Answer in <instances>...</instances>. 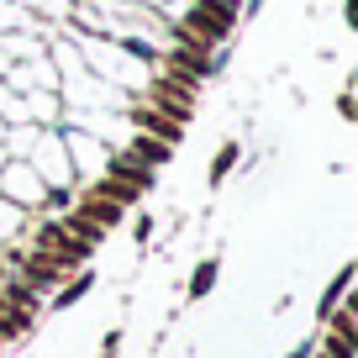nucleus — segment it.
Instances as JSON below:
<instances>
[{
	"mask_svg": "<svg viewBox=\"0 0 358 358\" xmlns=\"http://www.w3.org/2000/svg\"><path fill=\"white\" fill-rule=\"evenodd\" d=\"M132 158H143V164L148 169H158V164H169V143H158V137H137V143H132Z\"/></svg>",
	"mask_w": 358,
	"mask_h": 358,
	"instance_id": "8",
	"label": "nucleus"
},
{
	"mask_svg": "<svg viewBox=\"0 0 358 358\" xmlns=\"http://www.w3.org/2000/svg\"><path fill=\"white\" fill-rule=\"evenodd\" d=\"M148 106H153V111H164L169 122H190L195 116V90L190 85H174V79H158L153 90H148Z\"/></svg>",
	"mask_w": 358,
	"mask_h": 358,
	"instance_id": "2",
	"label": "nucleus"
},
{
	"mask_svg": "<svg viewBox=\"0 0 358 358\" xmlns=\"http://www.w3.org/2000/svg\"><path fill=\"white\" fill-rule=\"evenodd\" d=\"M37 253H43V258H53V268L64 274V268H74L79 258L90 253V248L79 243V237H69L58 222H48V227H37Z\"/></svg>",
	"mask_w": 358,
	"mask_h": 358,
	"instance_id": "1",
	"label": "nucleus"
},
{
	"mask_svg": "<svg viewBox=\"0 0 358 358\" xmlns=\"http://www.w3.org/2000/svg\"><path fill=\"white\" fill-rule=\"evenodd\" d=\"M174 32H179V43H190V48H206V53H211V48L222 43V37L232 32V27H222V22H216L211 11H201V6H195V11H185V16H179V27H174Z\"/></svg>",
	"mask_w": 358,
	"mask_h": 358,
	"instance_id": "3",
	"label": "nucleus"
},
{
	"mask_svg": "<svg viewBox=\"0 0 358 358\" xmlns=\"http://www.w3.org/2000/svg\"><path fill=\"white\" fill-rule=\"evenodd\" d=\"M79 216H90V222L101 227V232H111V227L122 222V206H116L111 195H101V190H90V195H85V206H79Z\"/></svg>",
	"mask_w": 358,
	"mask_h": 358,
	"instance_id": "5",
	"label": "nucleus"
},
{
	"mask_svg": "<svg viewBox=\"0 0 358 358\" xmlns=\"http://www.w3.org/2000/svg\"><path fill=\"white\" fill-rule=\"evenodd\" d=\"M95 190H101V195H111V201H116V206H127V201H132V195H137V190H132V185H127V179H116V174H106V179H101V185H95Z\"/></svg>",
	"mask_w": 358,
	"mask_h": 358,
	"instance_id": "9",
	"label": "nucleus"
},
{
	"mask_svg": "<svg viewBox=\"0 0 358 358\" xmlns=\"http://www.w3.org/2000/svg\"><path fill=\"white\" fill-rule=\"evenodd\" d=\"M201 11H211L222 27H232L237 22V0H201Z\"/></svg>",
	"mask_w": 358,
	"mask_h": 358,
	"instance_id": "11",
	"label": "nucleus"
},
{
	"mask_svg": "<svg viewBox=\"0 0 358 358\" xmlns=\"http://www.w3.org/2000/svg\"><path fill=\"white\" fill-rule=\"evenodd\" d=\"M111 174L127 179L132 190H148V185H153V169H148L143 158H132V153H116V158H111Z\"/></svg>",
	"mask_w": 358,
	"mask_h": 358,
	"instance_id": "6",
	"label": "nucleus"
},
{
	"mask_svg": "<svg viewBox=\"0 0 358 358\" xmlns=\"http://www.w3.org/2000/svg\"><path fill=\"white\" fill-rule=\"evenodd\" d=\"M232 164H237V143H227L222 153H216V164H211V185H222V179L232 174Z\"/></svg>",
	"mask_w": 358,
	"mask_h": 358,
	"instance_id": "10",
	"label": "nucleus"
},
{
	"mask_svg": "<svg viewBox=\"0 0 358 358\" xmlns=\"http://www.w3.org/2000/svg\"><path fill=\"white\" fill-rule=\"evenodd\" d=\"M85 290H90V274H85V280H74V285H69V290L58 295V306H74V301H79V295H85Z\"/></svg>",
	"mask_w": 358,
	"mask_h": 358,
	"instance_id": "14",
	"label": "nucleus"
},
{
	"mask_svg": "<svg viewBox=\"0 0 358 358\" xmlns=\"http://www.w3.org/2000/svg\"><path fill=\"white\" fill-rule=\"evenodd\" d=\"M58 227H64L69 237H79V243H85V248H95V243H101V237H106L101 227L90 222V216H79V211H74V216H64V222H58Z\"/></svg>",
	"mask_w": 358,
	"mask_h": 358,
	"instance_id": "7",
	"label": "nucleus"
},
{
	"mask_svg": "<svg viewBox=\"0 0 358 358\" xmlns=\"http://www.w3.org/2000/svg\"><path fill=\"white\" fill-rule=\"evenodd\" d=\"M132 122L143 127L148 137H158V143H169V148L179 143V122H169V116H164V111H153V106H137V111H132Z\"/></svg>",
	"mask_w": 358,
	"mask_h": 358,
	"instance_id": "4",
	"label": "nucleus"
},
{
	"mask_svg": "<svg viewBox=\"0 0 358 358\" xmlns=\"http://www.w3.org/2000/svg\"><path fill=\"white\" fill-rule=\"evenodd\" d=\"M211 285H216V264H201V268H195V280H190V295H206Z\"/></svg>",
	"mask_w": 358,
	"mask_h": 358,
	"instance_id": "12",
	"label": "nucleus"
},
{
	"mask_svg": "<svg viewBox=\"0 0 358 358\" xmlns=\"http://www.w3.org/2000/svg\"><path fill=\"white\" fill-rule=\"evenodd\" d=\"M327 358H353V337L332 332V337H327Z\"/></svg>",
	"mask_w": 358,
	"mask_h": 358,
	"instance_id": "13",
	"label": "nucleus"
},
{
	"mask_svg": "<svg viewBox=\"0 0 358 358\" xmlns=\"http://www.w3.org/2000/svg\"><path fill=\"white\" fill-rule=\"evenodd\" d=\"M127 53H132V58H158V53H153V48H148V43H143V37H132V43H127Z\"/></svg>",
	"mask_w": 358,
	"mask_h": 358,
	"instance_id": "15",
	"label": "nucleus"
}]
</instances>
